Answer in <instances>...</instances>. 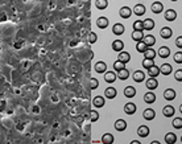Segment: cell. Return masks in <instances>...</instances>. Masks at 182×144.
I'll list each match as a JSON object with an SVG mask.
<instances>
[{"mask_svg":"<svg viewBox=\"0 0 182 144\" xmlns=\"http://www.w3.org/2000/svg\"><path fill=\"white\" fill-rule=\"evenodd\" d=\"M172 34H173V32H172V29H170V28H168V27L161 28V31H160V36H161L162 38L168 40V38L172 37Z\"/></svg>","mask_w":182,"mask_h":144,"instance_id":"obj_1","label":"cell"},{"mask_svg":"<svg viewBox=\"0 0 182 144\" xmlns=\"http://www.w3.org/2000/svg\"><path fill=\"white\" fill-rule=\"evenodd\" d=\"M119 13H120L123 19H128V17H131V15H132V9H131L129 7H121Z\"/></svg>","mask_w":182,"mask_h":144,"instance_id":"obj_2","label":"cell"},{"mask_svg":"<svg viewBox=\"0 0 182 144\" xmlns=\"http://www.w3.org/2000/svg\"><path fill=\"white\" fill-rule=\"evenodd\" d=\"M150 9H152L153 13H161V11L164 9V5H162L161 2H154L152 5H150Z\"/></svg>","mask_w":182,"mask_h":144,"instance_id":"obj_3","label":"cell"},{"mask_svg":"<svg viewBox=\"0 0 182 144\" xmlns=\"http://www.w3.org/2000/svg\"><path fill=\"white\" fill-rule=\"evenodd\" d=\"M137 135L140 138H146L149 135V127H146V126H140L137 128Z\"/></svg>","mask_w":182,"mask_h":144,"instance_id":"obj_4","label":"cell"},{"mask_svg":"<svg viewBox=\"0 0 182 144\" xmlns=\"http://www.w3.org/2000/svg\"><path fill=\"white\" fill-rule=\"evenodd\" d=\"M142 117H144V119H146V121H152V119H154V117H156V113H154V110H152V109H146V110H144V113H142Z\"/></svg>","mask_w":182,"mask_h":144,"instance_id":"obj_5","label":"cell"},{"mask_svg":"<svg viewBox=\"0 0 182 144\" xmlns=\"http://www.w3.org/2000/svg\"><path fill=\"white\" fill-rule=\"evenodd\" d=\"M132 12H133L135 15H137V16H142V15L145 13V7L142 5V4H136V5L133 7Z\"/></svg>","mask_w":182,"mask_h":144,"instance_id":"obj_6","label":"cell"},{"mask_svg":"<svg viewBox=\"0 0 182 144\" xmlns=\"http://www.w3.org/2000/svg\"><path fill=\"white\" fill-rule=\"evenodd\" d=\"M176 19H177V12L174 9H168L165 12V20H168V21H174Z\"/></svg>","mask_w":182,"mask_h":144,"instance_id":"obj_7","label":"cell"},{"mask_svg":"<svg viewBox=\"0 0 182 144\" xmlns=\"http://www.w3.org/2000/svg\"><path fill=\"white\" fill-rule=\"evenodd\" d=\"M124 95L127 98H133L136 95V89L133 86H127L124 89Z\"/></svg>","mask_w":182,"mask_h":144,"instance_id":"obj_8","label":"cell"},{"mask_svg":"<svg viewBox=\"0 0 182 144\" xmlns=\"http://www.w3.org/2000/svg\"><path fill=\"white\" fill-rule=\"evenodd\" d=\"M141 41H144L146 44V46H153L154 44H156V38H154V36L148 34V36H144V38H142Z\"/></svg>","mask_w":182,"mask_h":144,"instance_id":"obj_9","label":"cell"},{"mask_svg":"<svg viewBox=\"0 0 182 144\" xmlns=\"http://www.w3.org/2000/svg\"><path fill=\"white\" fill-rule=\"evenodd\" d=\"M164 98L166 99V101H172V99L176 98V91H174L173 89H166L164 91Z\"/></svg>","mask_w":182,"mask_h":144,"instance_id":"obj_10","label":"cell"},{"mask_svg":"<svg viewBox=\"0 0 182 144\" xmlns=\"http://www.w3.org/2000/svg\"><path fill=\"white\" fill-rule=\"evenodd\" d=\"M158 56H160L161 58H166L170 56V49L168 46H161L160 49H158Z\"/></svg>","mask_w":182,"mask_h":144,"instance_id":"obj_11","label":"cell"},{"mask_svg":"<svg viewBox=\"0 0 182 144\" xmlns=\"http://www.w3.org/2000/svg\"><path fill=\"white\" fill-rule=\"evenodd\" d=\"M96 25H98V28H100V29H104V28L108 27V19L107 17H99L96 20Z\"/></svg>","mask_w":182,"mask_h":144,"instance_id":"obj_12","label":"cell"},{"mask_svg":"<svg viewBox=\"0 0 182 144\" xmlns=\"http://www.w3.org/2000/svg\"><path fill=\"white\" fill-rule=\"evenodd\" d=\"M123 48H124V42H123L121 40H115L112 42V49L115 52H121Z\"/></svg>","mask_w":182,"mask_h":144,"instance_id":"obj_13","label":"cell"},{"mask_svg":"<svg viewBox=\"0 0 182 144\" xmlns=\"http://www.w3.org/2000/svg\"><path fill=\"white\" fill-rule=\"evenodd\" d=\"M107 70V65L103 61H99L95 63V71H98V73H106Z\"/></svg>","mask_w":182,"mask_h":144,"instance_id":"obj_14","label":"cell"},{"mask_svg":"<svg viewBox=\"0 0 182 144\" xmlns=\"http://www.w3.org/2000/svg\"><path fill=\"white\" fill-rule=\"evenodd\" d=\"M148 74H149V77H153V78H156L158 74H160V67L156 66V65H153V66H150L149 69H148Z\"/></svg>","mask_w":182,"mask_h":144,"instance_id":"obj_15","label":"cell"},{"mask_svg":"<svg viewBox=\"0 0 182 144\" xmlns=\"http://www.w3.org/2000/svg\"><path fill=\"white\" fill-rule=\"evenodd\" d=\"M124 111H125V114H128V115L135 114L136 113V105H133V103H127L124 106Z\"/></svg>","mask_w":182,"mask_h":144,"instance_id":"obj_16","label":"cell"},{"mask_svg":"<svg viewBox=\"0 0 182 144\" xmlns=\"http://www.w3.org/2000/svg\"><path fill=\"white\" fill-rule=\"evenodd\" d=\"M115 79H116V74H115L114 71H106V74H104V81L106 82L112 83V82H115Z\"/></svg>","mask_w":182,"mask_h":144,"instance_id":"obj_17","label":"cell"},{"mask_svg":"<svg viewBox=\"0 0 182 144\" xmlns=\"http://www.w3.org/2000/svg\"><path fill=\"white\" fill-rule=\"evenodd\" d=\"M133 79H135V82H142L145 79V74L141 70H137L133 73Z\"/></svg>","mask_w":182,"mask_h":144,"instance_id":"obj_18","label":"cell"},{"mask_svg":"<svg viewBox=\"0 0 182 144\" xmlns=\"http://www.w3.org/2000/svg\"><path fill=\"white\" fill-rule=\"evenodd\" d=\"M116 89H114V87H107L106 89V91H104V95L108 99H112V98H115L116 97Z\"/></svg>","mask_w":182,"mask_h":144,"instance_id":"obj_19","label":"cell"},{"mask_svg":"<svg viewBox=\"0 0 182 144\" xmlns=\"http://www.w3.org/2000/svg\"><path fill=\"white\" fill-rule=\"evenodd\" d=\"M157 86H158V83H157V79H156V78L150 77L148 81H146V87H148L149 90H154Z\"/></svg>","mask_w":182,"mask_h":144,"instance_id":"obj_20","label":"cell"},{"mask_svg":"<svg viewBox=\"0 0 182 144\" xmlns=\"http://www.w3.org/2000/svg\"><path fill=\"white\" fill-rule=\"evenodd\" d=\"M160 73L164 74V75H169L172 73V65H169V63H164L161 67H160Z\"/></svg>","mask_w":182,"mask_h":144,"instance_id":"obj_21","label":"cell"},{"mask_svg":"<svg viewBox=\"0 0 182 144\" xmlns=\"http://www.w3.org/2000/svg\"><path fill=\"white\" fill-rule=\"evenodd\" d=\"M115 128L117 131H124L127 128V123L125 121H123V119H119V121L115 122Z\"/></svg>","mask_w":182,"mask_h":144,"instance_id":"obj_22","label":"cell"},{"mask_svg":"<svg viewBox=\"0 0 182 144\" xmlns=\"http://www.w3.org/2000/svg\"><path fill=\"white\" fill-rule=\"evenodd\" d=\"M112 32L115 34H123L124 33V25L123 24H115V25L112 27Z\"/></svg>","mask_w":182,"mask_h":144,"instance_id":"obj_23","label":"cell"},{"mask_svg":"<svg viewBox=\"0 0 182 144\" xmlns=\"http://www.w3.org/2000/svg\"><path fill=\"white\" fill-rule=\"evenodd\" d=\"M142 25H144V29L146 31H152L153 28H154V21L152 19H146L142 21Z\"/></svg>","mask_w":182,"mask_h":144,"instance_id":"obj_24","label":"cell"},{"mask_svg":"<svg viewBox=\"0 0 182 144\" xmlns=\"http://www.w3.org/2000/svg\"><path fill=\"white\" fill-rule=\"evenodd\" d=\"M162 114H164L165 117H168V118L173 117L174 115V107L173 106H165L164 110H162Z\"/></svg>","mask_w":182,"mask_h":144,"instance_id":"obj_25","label":"cell"},{"mask_svg":"<svg viewBox=\"0 0 182 144\" xmlns=\"http://www.w3.org/2000/svg\"><path fill=\"white\" fill-rule=\"evenodd\" d=\"M119 61H121V62H124V63H127L131 59V56H129V53H127V52H120L119 53Z\"/></svg>","mask_w":182,"mask_h":144,"instance_id":"obj_26","label":"cell"},{"mask_svg":"<svg viewBox=\"0 0 182 144\" xmlns=\"http://www.w3.org/2000/svg\"><path fill=\"white\" fill-rule=\"evenodd\" d=\"M93 105L95 107H103L104 106V98L103 97H95L93 101Z\"/></svg>","mask_w":182,"mask_h":144,"instance_id":"obj_27","label":"cell"},{"mask_svg":"<svg viewBox=\"0 0 182 144\" xmlns=\"http://www.w3.org/2000/svg\"><path fill=\"white\" fill-rule=\"evenodd\" d=\"M177 140V138H176V135L172 134V132H169V134H166L165 135V142L168 143V144H174Z\"/></svg>","mask_w":182,"mask_h":144,"instance_id":"obj_28","label":"cell"},{"mask_svg":"<svg viewBox=\"0 0 182 144\" xmlns=\"http://www.w3.org/2000/svg\"><path fill=\"white\" fill-rule=\"evenodd\" d=\"M102 143L104 144H112L114 143V136L111 134H104L102 138Z\"/></svg>","mask_w":182,"mask_h":144,"instance_id":"obj_29","label":"cell"},{"mask_svg":"<svg viewBox=\"0 0 182 144\" xmlns=\"http://www.w3.org/2000/svg\"><path fill=\"white\" fill-rule=\"evenodd\" d=\"M144 101H145L146 103H153L154 101H156V95L149 91V93H146V94L144 95Z\"/></svg>","mask_w":182,"mask_h":144,"instance_id":"obj_30","label":"cell"},{"mask_svg":"<svg viewBox=\"0 0 182 144\" xmlns=\"http://www.w3.org/2000/svg\"><path fill=\"white\" fill-rule=\"evenodd\" d=\"M132 38L135 41H141L144 38V34H142V31H135L132 33Z\"/></svg>","mask_w":182,"mask_h":144,"instance_id":"obj_31","label":"cell"},{"mask_svg":"<svg viewBox=\"0 0 182 144\" xmlns=\"http://www.w3.org/2000/svg\"><path fill=\"white\" fill-rule=\"evenodd\" d=\"M95 5H96L98 9H104V8H107V5H108V2H107V0H96Z\"/></svg>","mask_w":182,"mask_h":144,"instance_id":"obj_32","label":"cell"},{"mask_svg":"<svg viewBox=\"0 0 182 144\" xmlns=\"http://www.w3.org/2000/svg\"><path fill=\"white\" fill-rule=\"evenodd\" d=\"M117 77L120 78V79H123V81H124V79H127V78L129 77V71H128V70H127L125 67H124V69L119 70V74H117Z\"/></svg>","mask_w":182,"mask_h":144,"instance_id":"obj_33","label":"cell"},{"mask_svg":"<svg viewBox=\"0 0 182 144\" xmlns=\"http://www.w3.org/2000/svg\"><path fill=\"white\" fill-rule=\"evenodd\" d=\"M144 56H145V58H154V57H156V52H154L153 49H152V48H150V49H149V48H146V50L144 52Z\"/></svg>","mask_w":182,"mask_h":144,"instance_id":"obj_34","label":"cell"},{"mask_svg":"<svg viewBox=\"0 0 182 144\" xmlns=\"http://www.w3.org/2000/svg\"><path fill=\"white\" fill-rule=\"evenodd\" d=\"M146 44L144 41H137V45H136V49L137 52H140V53H144V52L146 50Z\"/></svg>","mask_w":182,"mask_h":144,"instance_id":"obj_35","label":"cell"},{"mask_svg":"<svg viewBox=\"0 0 182 144\" xmlns=\"http://www.w3.org/2000/svg\"><path fill=\"white\" fill-rule=\"evenodd\" d=\"M173 127L177 130L182 128V118H174L173 119Z\"/></svg>","mask_w":182,"mask_h":144,"instance_id":"obj_36","label":"cell"},{"mask_svg":"<svg viewBox=\"0 0 182 144\" xmlns=\"http://www.w3.org/2000/svg\"><path fill=\"white\" fill-rule=\"evenodd\" d=\"M153 65H154V62L152 58H144V61H142V66H144L145 69H149V67Z\"/></svg>","mask_w":182,"mask_h":144,"instance_id":"obj_37","label":"cell"},{"mask_svg":"<svg viewBox=\"0 0 182 144\" xmlns=\"http://www.w3.org/2000/svg\"><path fill=\"white\" fill-rule=\"evenodd\" d=\"M124 67H125V63H124V62H121V61H119V59L114 63V69L116 70V71L121 70V69H124Z\"/></svg>","mask_w":182,"mask_h":144,"instance_id":"obj_38","label":"cell"},{"mask_svg":"<svg viewBox=\"0 0 182 144\" xmlns=\"http://www.w3.org/2000/svg\"><path fill=\"white\" fill-rule=\"evenodd\" d=\"M133 29L135 31H142L144 29V25H142V21H140V20H137V21L133 23Z\"/></svg>","mask_w":182,"mask_h":144,"instance_id":"obj_39","label":"cell"},{"mask_svg":"<svg viewBox=\"0 0 182 144\" xmlns=\"http://www.w3.org/2000/svg\"><path fill=\"white\" fill-rule=\"evenodd\" d=\"M174 61L177 63H182V52H177V53H174Z\"/></svg>","mask_w":182,"mask_h":144,"instance_id":"obj_40","label":"cell"},{"mask_svg":"<svg viewBox=\"0 0 182 144\" xmlns=\"http://www.w3.org/2000/svg\"><path fill=\"white\" fill-rule=\"evenodd\" d=\"M90 119H91V122H96L99 119V114L96 113V111H91V113H90Z\"/></svg>","mask_w":182,"mask_h":144,"instance_id":"obj_41","label":"cell"},{"mask_svg":"<svg viewBox=\"0 0 182 144\" xmlns=\"http://www.w3.org/2000/svg\"><path fill=\"white\" fill-rule=\"evenodd\" d=\"M99 86V82H98V79H95V78H93V79H90V87L91 89H96V87Z\"/></svg>","mask_w":182,"mask_h":144,"instance_id":"obj_42","label":"cell"},{"mask_svg":"<svg viewBox=\"0 0 182 144\" xmlns=\"http://www.w3.org/2000/svg\"><path fill=\"white\" fill-rule=\"evenodd\" d=\"M96 38H98V37H96V34H95L94 32H91V33L89 34V42H90V44H94L95 41H96Z\"/></svg>","mask_w":182,"mask_h":144,"instance_id":"obj_43","label":"cell"},{"mask_svg":"<svg viewBox=\"0 0 182 144\" xmlns=\"http://www.w3.org/2000/svg\"><path fill=\"white\" fill-rule=\"evenodd\" d=\"M174 78H176L177 81H180V82H182V70H181V69L176 71V74H174Z\"/></svg>","mask_w":182,"mask_h":144,"instance_id":"obj_44","label":"cell"},{"mask_svg":"<svg viewBox=\"0 0 182 144\" xmlns=\"http://www.w3.org/2000/svg\"><path fill=\"white\" fill-rule=\"evenodd\" d=\"M176 45H177L178 48H182V36L177 37V40H176Z\"/></svg>","mask_w":182,"mask_h":144,"instance_id":"obj_45","label":"cell"},{"mask_svg":"<svg viewBox=\"0 0 182 144\" xmlns=\"http://www.w3.org/2000/svg\"><path fill=\"white\" fill-rule=\"evenodd\" d=\"M180 111H181V114H182V105L180 106Z\"/></svg>","mask_w":182,"mask_h":144,"instance_id":"obj_46","label":"cell"},{"mask_svg":"<svg viewBox=\"0 0 182 144\" xmlns=\"http://www.w3.org/2000/svg\"><path fill=\"white\" fill-rule=\"evenodd\" d=\"M172 2H177V0H172Z\"/></svg>","mask_w":182,"mask_h":144,"instance_id":"obj_47","label":"cell"}]
</instances>
